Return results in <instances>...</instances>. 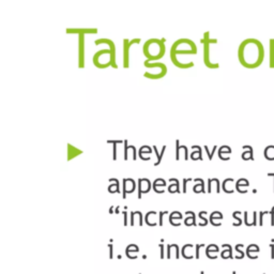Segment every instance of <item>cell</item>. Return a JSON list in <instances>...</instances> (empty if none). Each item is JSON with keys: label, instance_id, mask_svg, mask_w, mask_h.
<instances>
[{"label": "cell", "instance_id": "cell-1", "mask_svg": "<svg viewBox=\"0 0 274 274\" xmlns=\"http://www.w3.org/2000/svg\"><path fill=\"white\" fill-rule=\"evenodd\" d=\"M266 51L264 44L255 37H248L240 43L238 59L246 69H256L264 62Z\"/></svg>", "mask_w": 274, "mask_h": 274}, {"label": "cell", "instance_id": "cell-2", "mask_svg": "<svg viewBox=\"0 0 274 274\" xmlns=\"http://www.w3.org/2000/svg\"><path fill=\"white\" fill-rule=\"evenodd\" d=\"M201 43L203 45V62H205V64L210 69H218L220 64L217 62L214 63L210 60V44L217 43V39H210V33H209V31H207L203 33Z\"/></svg>", "mask_w": 274, "mask_h": 274}, {"label": "cell", "instance_id": "cell-3", "mask_svg": "<svg viewBox=\"0 0 274 274\" xmlns=\"http://www.w3.org/2000/svg\"><path fill=\"white\" fill-rule=\"evenodd\" d=\"M140 42V39H133V40H129V39H124L123 40V67L125 69L130 68V47L135 43Z\"/></svg>", "mask_w": 274, "mask_h": 274}, {"label": "cell", "instance_id": "cell-4", "mask_svg": "<svg viewBox=\"0 0 274 274\" xmlns=\"http://www.w3.org/2000/svg\"><path fill=\"white\" fill-rule=\"evenodd\" d=\"M95 45H100V44H107V45L109 46V48H110V51H112V67L114 68V69H117L118 65H117V62H116V45H115V43L112 40H110V39H98V40H95Z\"/></svg>", "mask_w": 274, "mask_h": 274}, {"label": "cell", "instance_id": "cell-5", "mask_svg": "<svg viewBox=\"0 0 274 274\" xmlns=\"http://www.w3.org/2000/svg\"><path fill=\"white\" fill-rule=\"evenodd\" d=\"M78 67L84 68L85 67V35H80L78 37Z\"/></svg>", "mask_w": 274, "mask_h": 274}, {"label": "cell", "instance_id": "cell-6", "mask_svg": "<svg viewBox=\"0 0 274 274\" xmlns=\"http://www.w3.org/2000/svg\"><path fill=\"white\" fill-rule=\"evenodd\" d=\"M65 31L68 33H78V35H86V33H96L98 29L95 28H68Z\"/></svg>", "mask_w": 274, "mask_h": 274}, {"label": "cell", "instance_id": "cell-7", "mask_svg": "<svg viewBox=\"0 0 274 274\" xmlns=\"http://www.w3.org/2000/svg\"><path fill=\"white\" fill-rule=\"evenodd\" d=\"M82 153H83L82 150L75 148V147L72 146V145L68 144V160L69 161L73 160L75 156H78V155H80Z\"/></svg>", "mask_w": 274, "mask_h": 274}, {"label": "cell", "instance_id": "cell-8", "mask_svg": "<svg viewBox=\"0 0 274 274\" xmlns=\"http://www.w3.org/2000/svg\"><path fill=\"white\" fill-rule=\"evenodd\" d=\"M170 58L173 60V62L175 63V65L180 69H189V68L194 67V62H189V63H182L178 60V57L175 56V55H170Z\"/></svg>", "mask_w": 274, "mask_h": 274}, {"label": "cell", "instance_id": "cell-9", "mask_svg": "<svg viewBox=\"0 0 274 274\" xmlns=\"http://www.w3.org/2000/svg\"><path fill=\"white\" fill-rule=\"evenodd\" d=\"M269 67L274 68V39L269 40Z\"/></svg>", "mask_w": 274, "mask_h": 274}, {"label": "cell", "instance_id": "cell-10", "mask_svg": "<svg viewBox=\"0 0 274 274\" xmlns=\"http://www.w3.org/2000/svg\"><path fill=\"white\" fill-rule=\"evenodd\" d=\"M258 253H259V248H258V245H256V244L250 245L248 248V250H246V254H248V257L252 259L257 258V254Z\"/></svg>", "mask_w": 274, "mask_h": 274}, {"label": "cell", "instance_id": "cell-11", "mask_svg": "<svg viewBox=\"0 0 274 274\" xmlns=\"http://www.w3.org/2000/svg\"><path fill=\"white\" fill-rule=\"evenodd\" d=\"M144 65L146 68H149V69H152V68H160V69H167L165 63L163 62H153V63H150L149 60H146L144 62Z\"/></svg>", "mask_w": 274, "mask_h": 274}, {"label": "cell", "instance_id": "cell-12", "mask_svg": "<svg viewBox=\"0 0 274 274\" xmlns=\"http://www.w3.org/2000/svg\"><path fill=\"white\" fill-rule=\"evenodd\" d=\"M197 51H194L193 49H176V51H170V55H196Z\"/></svg>", "mask_w": 274, "mask_h": 274}, {"label": "cell", "instance_id": "cell-13", "mask_svg": "<svg viewBox=\"0 0 274 274\" xmlns=\"http://www.w3.org/2000/svg\"><path fill=\"white\" fill-rule=\"evenodd\" d=\"M241 185H245V186H248L250 185V183H248V181L246 180V179H239L237 182V184H236V189H237L238 192H240V193H246L248 191H243V190L240 189V186Z\"/></svg>", "mask_w": 274, "mask_h": 274}, {"label": "cell", "instance_id": "cell-14", "mask_svg": "<svg viewBox=\"0 0 274 274\" xmlns=\"http://www.w3.org/2000/svg\"><path fill=\"white\" fill-rule=\"evenodd\" d=\"M248 151H244L242 153V159L243 160H254V155H253V149L252 147L248 146Z\"/></svg>", "mask_w": 274, "mask_h": 274}, {"label": "cell", "instance_id": "cell-15", "mask_svg": "<svg viewBox=\"0 0 274 274\" xmlns=\"http://www.w3.org/2000/svg\"><path fill=\"white\" fill-rule=\"evenodd\" d=\"M153 150H154V152L157 154V161H156V163H154V166H157V165H160L161 161H162V159H163L164 152H165V150H166V146H163V149H162V152H161V154H159V153H157L156 146H153Z\"/></svg>", "mask_w": 274, "mask_h": 274}, {"label": "cell", "instance_id": "cell-16", "mask_svg": "<svg viewBox=\"0 0 274 274\" xmlns=\"http://www.w3.org/2000/svg\"><path fill=\"white\" fill-rule=\"evenodd\" d=\"M222 258L224 259H227V258H232V250H231V246L228 244V250H224L223 253L221 254Z\"/></svg>", "mask_w": 274, "mask_h": 274}, {"label": "cell", "instance_id": "cell-17", "mask_svg": "<svg viewBox=\"0 0 274 274\" xmlns=\"http://www.w3.org/2000/svg\"><path fill=\"white\" fill-rule=\"evenodd\" d=\"M169 181H170V182H175V183H176L175 185H176V187H177V193H180V189H179V187H180V184H179L178 180H177L176 178H170V179H169ZM169 187H173V186L170 185ZM169 192H170V193H175V192H176V190L173 191V190L169 189Z\"/></svg>", "mask_w": 274, "mask_h": 274}, {"label": "cell", "instance_id": "cell-18", "mask_svg": "<svg viewBox=\"0 0 274 274\" xmlns=\"http://www.w3.org/2000/svg\"><path fill=\"white\" fill-rule=\"evenodd\" d=\"M108 143L110 144L112 143V145H114V160H117V144H119V143H121V141L119 140H108Z\"/></svg>", "mask_w": 274, "mask_h": 274}, {"label": "cell", "instance_id": "cell-19", "mask_svg": "<svg viewBox=\"0 0 274 274\" xmlns=\"http://www.w3.org/2000/svg\"><path fill=\"white\" fill-rule=\"evenodd\" d=\"M180 149H181V146H180V141L177 139L176 140V160L177 161H179V159H180Z\"/></svg>", "mask_w": 274, "mask_h": 274}, {"label": "cell", "instance_id": "cell-20", "mask_svg": "<svg viewBox=\"0 0 274 274\" xmlns=\"http://www.w3.org/2000/svg\"><path fill=\"white\" fill-rule=\"evenodd\" d=\"M216 148L217 147L216 146H214L213 147V151L212 152H210L209 151V148H208V146H205V150H206V152L208 153V156H209V160H212V157H213V154H214V152H215V150H216Z\"/></svg>", "mask_w": 274, "mask_h": 274}, {"label": "cell", "instance_id": "cell-21", "mask_svg": "<svg viewBox=\"0 0 274 274\" xmlns=\"http://www.w3.org/2000/svg\"><path fill=\"white\" fill-rule=\"evenodd\" d=\"M131 252H136V253H138V252H139L138 246H137V245H135V248H131V245H129L128 248H126V250H125V254H126V256L130 255Z\"/></svg>", "mask_w": 274, "mask_h": 274}, {"label": "cell", "instance_id": "cell-22", "mask_svg": "<svg viewBox=\"0 0 274 274\" xmlns=\"http://www.w3.org/2000/svg\"><path fill=\"white\" fill-rule=\"evenodd\" d=\"M128 149H130V146L128 144V140H124V160H128Z\"/></svg>", "mask_w": 274, "mask_h": 274}, {"label": "cell", "instance_id": "cell-23", "mask_svg": "<svg viewBox=\"0 0 274 274\" xmlns=\"http://www.w3.org/2000/svg\"><path fill=\"white\" fill-rule=\"evenodd\" d=\"M239 213H240V212H238V211H237V212H234V214H232L234 218H236V220L238 221V223H237V225H236V226H239V225H241V223H242V221H241V218H240L239 216H238V214H239Z\"/></svg>", "mask_w": 274, "mask_h": 274}, {"label": "cell", "instance_id": "cell-24", "mask_svg": "<svg viewBox=\"0 0 274 274\" xmlns=\"http://www.w3.org/2000/svg\"><path fill=\"white\" fill-rule=\"evenodd\" d=\"M203 246H205L203 244L196 245V257H195V258L199 259V248H203Z\"/></svg>", "mask_w": 274, "mask_h": 274}, {"label": "cell", "instance_id": "cell-25", "mask_svg": "<svg viewBox=\"0 0 274 274\" xmlns=\"http://www.w3.org/2000/svg\"><path fill=\"white\" fill-rule=\"evenodd\" d=\"M167 213V211H165V212H160V226H163V216H164V214H166Z\"/></svg>", "mask_w": 274, "mask_h": 274}, {"label": "cell", "instance_id": "cell-26", "mask_svg": "<svg viewBox=\"0 0 274 274\" xmlns=\"http://www.w3.org/2000/svg\"><path fill=\"white\" fill-rule=\"evenodd\" d=\"M270 214H271V225L273 226L274 225V207L271 209V211H270Z\"/></svg>", "mask_w": 274, "mask_h": 274}, {"label": "cell", "instance_id": "cell-27", "mask_svg": "<svg viewBox=\"0 0 274 274\" xmlns=\"http://www.w3.org/2000/svg\"><path fill=\"white\" fill-rule=\"evenodd\" d=\"M268 213V211H266V212H260V215H259V225H262V217H264V214H267Z\"/></svg>", "mask_w": 274, "mask_h": 274}, {"label": "cell", "instance_id": "cell-28", "mask_svg": "<svg viewBox=\"0 0 274 274\" xmlns=\"http://www.w3.org/2000/svg\"><path fill=\"white\" fill-rule=\"evenodd\" d=\"M137 215H138V217H139V225H143V214H141V212L140 211H137Z\"/></svg>", "mask_w": 274, "mask_h": 274}, {"label": "cell", "instance_id": "cell-29", "mask_svg": "<svg viewBox=\"0 0 274 274\" xmlns=\"http://www.w3.org/2000/svg\"><path fill=\"white\" fill-rule=\"evenodd\" d=\"M182 148L185 150V156H184V159L187 161V160H189V151H187V147H186V146H182Z\"/></svg>", "mask_w": 274, "mask_h": 274}, {"label": "cell", "instance_id": "cell-30", "mask_svg": "<svg viewBox=\"0 0 274 274\" xmlns=\"http://www.w3.org/2000/svg\"><path fill=\"white\" fill-rule=\"evenodd\" d=\"M190 180H192V179H184V181H183V193H185L186 192V182L190 181Z\"/></svg>", "mask_w": 274, "mask_h": 274}, {"label": "cell", "instance_id": "cell-31", "mask_svg": "<svg viewBox=\"0 0 274 274\" xmlns=\"http://www.w3.org/2000/svg\"><path fill=\"white\" fill-rule=\"evenodd\" d=\"M132 149H133V160L135 161L136 159H137V156H136V154H137V152H136V148L134 146H132Z\"/></svg>", "mask_w": 274, "mask_h": 274}, {"label": "cell", "instance_id": "cell-32", "mask_svg": "<svg viewBox=\"0 0 274 274\" xmlns=\"http://www.w3.org/2000/svg\"><path fill=\"white\" fill-rule=\"evenodd\" d=\"M160 248H161V258H164V246L163 244H160Z\"/></svg>", "mask_w": 274, "mask_h": 274}, {"label": "cell", "instance_id": "cell-33", "mask_svg": "<svg viewBox=\"0 0 274 274\" xmlns=\"http://www.w3.org/2000/svg\"><path fill=\"white\" fill-rule=\"evenodd\" d=\"M123 214H124V226H128V214H126V212H123Z\"/></svg>", "mask_w": 274, "mask_h": 274}, {"label": "cell", "instance_id": "cell-34", "mask_svg": "<svg viewBox=\"0 0 274 274\" xmlns=\"http://www.w3.org/2000/svg\"><path fill=\"white\" fill-rule=\"evenodd\" d=\"M167 250H168V253H167V258H170V250H171V245H170V244L167 245Z\"/></svg>", "mask_w": 274, "mask_h": 274}, {"label": "cell", "instance_id": "cell-35", "mask_svg": "<svg viewBox=\"0 0 274 274\" xmlns=\"http://www.w3.org/2000/svg\"><path fill=\"white\" fill-rule=\"evenodd\" d=\"M270 248H271V258H274V245L273 243H272L271 245H270Z\"/></svg>", "mask_w": 274, "mask_h": 274}, {"label": "cell", "instance_id": "cell-36", "mask_svg": "<svg viewBox=\"0 0 274 274\" xmlns=\"http://www.w3.org/2000/svg\"><path fill=\"white\" fill-rule=\"evenodd\" d=\"M108 248H110V254H109V258L112 259V244H108Z\"/></svg>", "mask_w": 274, "mask_h": 274}, {"label": "cell", "instance_id": "cell-37", "mask_svg": "<svg viewBox=\"0 0 274 274\" xmlns=\"http://www.w3.org/2000/svg\"><path fill=\"white\" fill-rule=\"evenodd\" d=\"M112 209H114V207L112 206V208L109 209V213H110V214H112V213H114V210H112Z\"/></svg>", "mask_w": 274, "mask_h": 274}, {"label": "cell", "instance_id": "cell-38", "mask_svg": "<svg viewBox=\"0 0 274 274\" xmlns=\"http://www.w3.org/2000/svg\"><path fill=\"white\" fill-rule=\"evenodd\" d=\"M269 176H272V177H274V173H269ZM274 191V190H273Z\"/></svg>", "mask_w": 274, "mask_h": 274}, {"label": "cell", "instance_id": "cell-39", "mask_svg": "<svg viewBox=\"0 0 274 274\" xmlns=\"http://www.w3.org/2000/svg\"><path fill=\"white\" fill-rule=\"evenodd\" d=\"M200 274H205V272H203V271H201V272H200Z\"/></svg>", "mask_w": 274, "mask_h": 274}, {"label": "cell", "instance_id": "cell-40", "mask_svg": "<svg viewBox=\"0 0 274 274\" xmlns=\"http://www.w3.org/2000/svg\"><path fill=\"white\" fill-rule=\"evenodd\" d=\"M232 274H236V272H232Z\"/></svg>", "mask_w": 274, "mask_h": 274}]
</instances>
